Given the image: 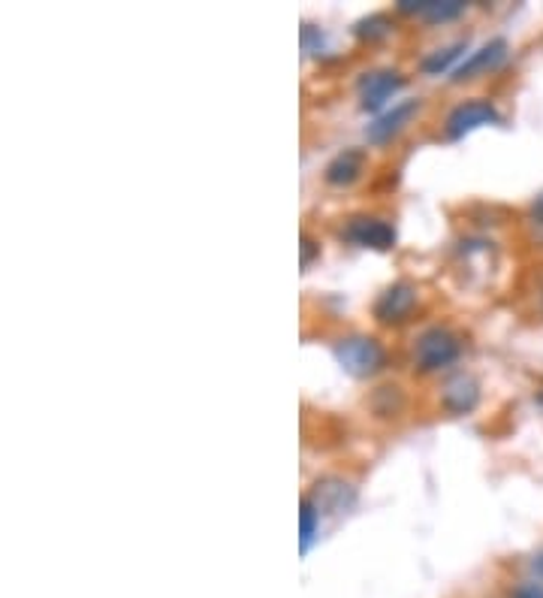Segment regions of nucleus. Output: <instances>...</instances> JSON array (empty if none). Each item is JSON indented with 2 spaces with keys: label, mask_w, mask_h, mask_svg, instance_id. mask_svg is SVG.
Segmentation results:
<instances>
[{
  "label": "nucleus",
  "mask_w": 543,
  "mask_h": 598,
  "mask_svg": "<svg viewBox=\"0 0 543 598\" xmlns=\"http://www.w3.org/2000/svg\"><path fill=\"white\" fill-rule=\"evenodd\" d=\"M320 517H324V514L317 511V505H314V501L305 496V499H302V505H299L302 553H308V550H312L314 538H317V532H320Z\"/></svg>",
  "instance_id": "15"
},
{
  "label": "nucleus",
  "mask_w": 543,
  "mask_h": 598,
  "mask_svg": "<svg viewBox=\"0 0 543 598\" xmlns=\"http://www.w3.org/2000/svg\"><path fill=\"white\" fill-rule=\"evenodd\" d=\"M353 34L360 40H369V43H374V40H386L393 34V22H389L384 13H374L369 15V19H360L357 27H353Z\"/></svg>",
  "instance_id": "16"
},
{
  "label": "nucleus",
  "mask_w": 543,
  "mask_h": 598,
  "mask_svg": "<svg viewBox=\"0 0 543 598\" xmlns=\"http://www.w3.org/2000/svg\"><path fill=\"white\" fill-rule=\"evenodd\" d=\"M468 10L465 0H398V13L420 15L429 25H444L453 22Z\"/></svg>",
  "instance_id": "12"
},
{
  "label": "nucleus",
  "mask_w": 543,
  "mask_h": 598,
  "mask_svg": "<svg viewBox=\"0 0 543 598\" xmlns=\"http://www.w3.org/2000/svg\"><path fill=\"white\" fill-rule=\"evenodd\" d=\"M405 76L393 70V67H384V70H372V74H362L360 82H357V94H360V106L365 112H381L389 110V100L396 98L398 91L405 88Z\"/></svg>",
  "instance_id": "4"
},
{
  "label": "nucleus",
  "mask_w": 543,
  "mask_h": 598,
  "mask_svg": "<svg viewBox=\"0 0 543 598\" xmlns=\"http://www.w3.org/2000/svg\"><path fill=\"white\" fill-rule=\"evenodd\" d=\"M441 405L453 417L471 415L480 405V381L474 379L471 372H453V375H446V381L441 384Z\"/></svg>",
  "instance_id": "8"
},
{
  "label": "nucleus",
  "mask_w": 543,
  "mask_h": 598,
  "mask_svg": "<svg viewBox=\"0 0 543 598\" xmlns=\"http://www.w3.org/2000/svg\"><path fill=\"white\" fill-rule=\"evenodd\" d=\"M468 37L462 40H453L450 46H444V49H434L429 52L426 58H422V74L426 76H444V74H456L459 64L465 61V52H468Z\"/></svg>",
  "instance_id": "13"
},
{
  "label": "nucleus",
  "mask_w": 543,
  "mask_h": 598,
  "mask_svg": "<svg viewBox=\"0 0 543 598\" xmlns=\"http://www.w3.org/2000/svg\"><path fill=\"white\" fill-rule=\"evenodd\" d=\"M420 106L422 103L417 98L398 100V103H393L386 112L374 115V122L365 127V139H369L372 146H386V143H393V139L420 115Z\"/></svg>",
  "instance_id": "7"
},
{
  "label": "nucleus",
  "mask_w": 543,
  "mask_h": 598,
  "mask_svg": "<svg viewBox=\"0 0 543 598\" xmlns=\"http://www.w3.org/2000/svg\"><path fill=\"white\" fill-rule=\"evenodd\" d=\"M405 405H408V399H405V393H401V387H396V384L377 387V391L372 393V399H369V408L374 411V417H384V420H393V417L401 415Z\"/></svg>",
  "instance_id": "14"
},
{
  "label": "nucleus",
  "mask_w": 543,
  "mask_h": 598,
  "mask_svg": "<svg viewBox=\"0 0 543 598\" xmlns=\"http://www.w3.org/2000/svg\"><path fill=\"white\" fill-rule=\"evenodd\" d=\"M462 357V339L459 332H453L450 327H426V330L414 339V348H410V360H414V369L422 372V375H434V372H444L456 363Z\"/></svg>",
  "instance_id": "2"
},
{
  "label": "nucleus",
  "mask_w": 543,
  "mask_h": 598,
  "mask_svg": "<svg viewBox=\"0 0 543 598\" xmlns=\"http://www.w3.org/2000/svg\"><path fill=\"white\" fill-rule=\"evenodd\" d=\"M510 598H543V580H522Z\"/></svg>",
  "instance_id": "18"
},
{
  "label": "nucleus",
  "mask_w": 543,
  "mask_h": 598,
  "mask_svg": "<svg viewBox=\"0 0 543 598\" xmlns=\"http://www.w3.org/2000/svg\"><path fill=\"white\" fill-rule=\"evenodd\" d=\"M507 55H510L507 40L495 37L489 40V43H483L480 49L468 52V58L459 64V70L453 74V82H471V79H477V76H489L507 61Z\"/></svg>",
  "instance_id": "9"
},
{
  "label": "nucleus",
  "mask_w": 543,
  "mask_h": 598,
  "mask_svg": "<svg viewBox=\"0 0 543 598\" xmlns=\"http://www.w3.org/2000/svg\"><path fill=\"white\" fill-rule=\"evenodd\" d=\"M299 251H302V269H308L314 263V257H320V245L314 242L308 233H302Z\"/></svg>",
  "instance_id": "17"
},
{
  "label": "nucleus",
  "mask_w": 543,
  "mask_h": 598,
  "mask_svg": "<svg viewBox=\"0 0 543 598\" xmlns=\"http://www.w3.org/2000/svg\"><path fill=\"white\" fill-rule=\"evenodd\" d=\"M417 303H420V291L414 281H393L377 300H374L372 315L377 324L384 327H401L405 320H410V315L417 312Z\"/></svg>",
  "instance_id": "3"
},
{
  "label": "nucleus",
  "mask_w": 543,
  "mask_h": 598,
  "mask_svg": "<svg viewBox=\"0 0 543 598\" xmlns=\"http://www.w3.org/2000/svg\"><path fill=\"white\" fill-rule=\"evenodd\" d=\"M341 239L357 248H372V251H389L396 245V227L377 215H353L341 227Z\"/></svg>",
  "instance_id": "6"
},
{
  "label": "nucleus",
  "mask_w": 543,
  "mask_h": 598,
  "mask_svg": "<svg viewBox=\"0 0 543 598\" xmlns=\"http://www.w3.org/2000/svg\"><path fill=\"white\" fill-rule=\"evenodd\" d=\"M308 499L317 505V511L320 514H341L350 511V508L357 505V487H353L350 481H344V477L326 475L317 477V484H314Z\"/></svg>",
  "instance_id": "10"
},
{
  "label": "nucleus",
  "mask_w": 543,
  "mask_h": 598,
  "mask_svg": "<svg viewBox=\"0 0 543 598\" xmlns=\"http://www.w3.org/2000/svg\"><path fill=\"white\" fill-rule=\"evenodd\" d=\"M501 122V112L495 110V103L483 98L474 100H462L459 106L450 110L444 122V134L446 139H462V136L474 134V131H480L486 124H498Z\"/></svg>",
  "instance_id": "5"
},
{
  "label": "nucleus",
  "mask_w": 543,
  "mask_h": 598,
  "mask_svg": "<svg viewBox=\"0 0 543 598\" xmlns=\"http://www.w3.org/2000/svg\"><path fill=\"white\" fill-rule=\"evenodd\" d=\"M531 218L538 221V224H543V194L531 203Z\"/></svg>",
  "instance_id": "19"
},
{
  "label": "nucleus",
  "mask_w": 543,
  "mask_h": 598,
  "mask_svg": "<svg viewBox=\"0 0 543 598\" xmlns=\"http://www.w3.org/2000/svg\"><path fill=\"white\" fill-rule=\"evenodd\" d=\"M332 354H336V363L348 372L350 379L360 381L381 375L386 369V360H389L384 342L377 336H365V332H353V336L338 339Z\"/></svg>",
  "instance_id": "1"
},
{
  "label": "nucleus",
  "mask_w": 543,
  "mask_h": 598,
  "mask_svg": "<svg viewBox=\"0 0 543 598\" xmlns=\"http://www.w3.org/2000/svg\"><path fill=\"white\" fill-rule=\"evenodd\" d=\"M365 163H369V158H365L362 148H344V151H338L336 158L326 163V184H332V188H350V184H357L362 179V172H365Z\"/></svg>",
  "instance_id": "11"
},
{
  "label": "nucleus",
  "mask_w": 543,
  "mask_h": 598,
  "mask_svg": "<svg viewBox=\"0 0 543 598\" xmlns=\"http://www.w3.org/2000/svg\"><path fill=\"white\" fill-rule=\"evenodd\" d=\"M531 568H534V574H538V580H543V550L534 556V562H531Z\"/></svg>",
  "instance_id": "20"
}]
</instances>
